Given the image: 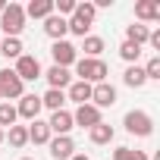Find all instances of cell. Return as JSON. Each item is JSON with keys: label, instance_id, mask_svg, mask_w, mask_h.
I'll list each match as a JSON object with an SVG mask.
<instances>
[{"label": "cell", "instance_id": "1", "mask_svg": "<svg viewBox=\"0 0 160 160\" xmlns=\"http://www.w3.org/2000/svg\"><path fill=\"white\" fill-rule=\"evenodd\" d=\"M75 75H78V82L101 85V82H107L110 66H107L104 60H88V57H78V60H75Z\"/></svg>", "mask_w": 160, "mask_h": 160}, {"label": "cell", "instance_id": "2", "mask_svg": "<svg viewBox=\"0 0 160 160\" xmlns=\"http://www.w3.org/2000/svg\"><path fill=\"white\" fill-rule=\"evenodd\" d=\"M0 28H3L7 38H19L25 28V10L22 3H7L3 13H0Z\"/></svg>", "mask_w": 160, "mask_h": 160}, {"label": "cell", "instance_id": "3", "mask_svg": "<svg viewBox=\"0 0 160 160\" xmlns=\"http://www.w3.org/2000/svg\"><path fill=\"white\" fill-rule=\"evenodd\" d=\"M122 126H126V132L135 135V138H151V135H154V119H151V113H144V110H129V113L122 116Z\"/></svg>", "mask_w": 160, "mask_h": 160}, {"label": "cell", "instance_id": "4", "mask_svg": "<svg viewBox=\"0 0 160 160\" xmlns=\"http://www.w3.org/2000/svg\"><path fill=\"white\" fill-rule=\"evenodd\" d=\"M25 94V85H22V78L7 66V69H0V98H3L7 104L10 101H19Z\"/></svg>", "mask_w": 160, "mask_h": 160}, {"label": "cell", "instance_id": "5", "mask_svg": "<svg viewBox=\"0 0 160 160\" xmlns=\"http://www.w3.org/2000/svg\"><path fill=\"white\" fill-rule=\"evenodd\" d=\"M13 72L22 78V85L25 82H38V78L44 75V69H41V63H38V57H32V53H22L19 60H16V66H13Z\"/></svg>", "mask_w": 160, "mask_h": 160}, {"label": "cell", "instance_id": "6", "mask_svg": "<svg viewBox=\"0 0 160 160\" xmlns=\"http://www.w3.org/2000/svg\"><path fill=\"white\" fill-rule=\"evenodd\" d=\"M50 57H53V66L69 69V66H75V60H78V47H75L72 41H53Z\"/></svg>", "mask_w": 160, "mask_h": 160}, {"label": "cell", "instance_id": "7", "mask_svg": "<svg viewBox=\"0 0 160 160\" xmlns=\"http://www.w3.org/2000/svg\"><path fill=\"white\" fill-rule=\"evenodd\" d=\"M98 122H104V116H101V110H98L94 104H82V107H75V113H72V126L94 129Z\"/></svg>", "mask_w": 160, "mask_h": 160}, {"label": "cell", "instance_id": "8", "mask_svg": "<svg viewBox=\"0 0 160 160\" xmlns=\"http://www.w3.org/2000/svg\"><path fill=\"white\" fill-rule=\"evenodd\" d=\"M116 101H119V94H116V88H113L110 82H101V85H94V88H91V104H94L98 110L113 107Z\"/></svg>", "mask_w": 160, "mask_h": 160}, {"label": "cell", "instance_id": "9", "mask_svg": "<svg viewBox=\"0 0 160 160\" xmlns=\"http://www.w3.org/2000/svg\"><path fill=\"white\" fill-rule=\"evenodd\" d=\"M41 94H22L19 98V104H16V113H19V119H38L41 116Z\"/></svg>", "mask_w": 160, "mask_h": 160}, {"label": "cell", "instance_id": "10", "mask_svg": "<svg viewBox=\"0 0 160 160\" xmlns=\"http://www.w3.org/2000/svg\"><path fill=\"white\" fill-rule=\"evenodd\" d=\"M47 148H50V157H53V160H69V157L75 154V141H72L69 135H53V138L47 141Z\"/></svg>", "mask_w": 160, "mask_h": 160}, {"label": "cell", "instance_id": "11", "mask_svg": "<svg viewBox=\"0 0 160 160\" xmlns=\"http://www.w3.org/2000/svg\"><path fill=\"white\" fill-rule=\"evenodd\" d=\"M41 78H47V85H50V88H57V91H66V88L72 85V72H69V69H63V66H50Z\"/></svg>", "mask_w": 160, "mask_h": 160}, {"label": "cell", "instance_id": "12", "mask_svg": "<svg viewBox=\"0 0 160 160\" xmlns=\"http://www.w3.org/2000/svg\"><path fill=\"white\" fill-rule=\"evenodd\" d=\"M160 19V0H138L135 3V22H157Z\"/></svg>", "mask_w": 160, "mask_h": 160}, {"label": "cell", "instance_id": "13", "mask_svg": "<svg viewBox=\"0 0 160 160\" xmlns=\"http://www.w3.org/2000/svg\"><path fill=\"white\" fill-rule=\"evenodd\" d=\"M44 35H47L50 41H66V35H69L66 19H63V16H57V13H50V16L44 19Z\"/></svg>", "mask_w": 160, "mask_h": 160}, {"label": "cell", "instance_id": "14", "mask_svg": "<svg viewBox=\"0 0 160 160\" xmlns=\"http://www.w3.org/2000/svg\"><path fill=\"white\" fill-rule=\"evenodd\" d=\"M47 126H50V135H69V132H72V113L63 107V110L50 113Z\"/></svg>", "mask_w": 160, "mask_h": 160}, {"label": "cell", "instance_id": "15", "mask_svg": "<svg viewBox=\"0 0 160 160\" xmlns=\"http://www.w3.org/2000/svg\"><path fill=\"white\" fill-rule=\"evenodd\" d=\"M91 88H94V85L78 82V78H75V82L66 88V101H72V104H78V107H82V104H91Z\"/></svg>", "mask_w": 160, "mask_h": 160}, {"label": "cell", "instance_id": "16", "mask_svg": "<svg viewBox=\"0 0 160 160\" xmlns=\"http://www.w3.org/2000/svg\"><path fill=\"white\" fill-rule=\"evenodd\" d=\"M53 135H50V126L44 122V119H32V126H28V141L32 144H47Z\"/></svg>", "mask_w": 160, "mask_h": 160}, {"label": "cell", "instance_id": "17", "mask_svg": "<svg viewBox=\"0 0 160 160\" xmlns=\"http://www.w3.org/2000/svg\"><path fill=\"white\" fill-rule=\"evenodd\" d=\"M22 10H25V19H47L53 13V0H32Z\"/></svg>", "mask_w": 160, "mask_h": 160}, {"label": "cell", "instance_id": "18", "mask_svg": "<svg viewBox=\"0 0 160 160\" xmlns=\"http://www.w3.org/2000/svg\"><path fill=\"white\" fill-rule=\"evenodd\" d=\"M104 38L101 35H88V38H82V47H78V50H85V57L88 60H101V53H104Z\"/></svg>", "mask_w": 160, "mask_h": 160}, {"label": "cell", "instance_id": "19", "mask_svg": "<svg viewBox=\"0 0 160 160\" xmlns=\"http://www.w3.org/2000/svg\"><path fill=\"white\" fill-rule=\"evenodd\" d=\"M148 35H151V25H141V22H132V25H126V41H129V44H138V47H144V44H148Z\"/></svg>", "mask_w": 160, "mask_h": 160}, {"label": "cell", "instance_id": "20", "mask_svg": "<svg viewBox=\"0 0 160 160\" xmlns=\"http://www.w3.org/2000/svg\"><path fill=\"white\" fill-rule=\"evenodd\" d=\"M41 107H47L50 113L63 110V107H66V91H57V88H47V91L41 94Z\"/></svg>", "mask_w": 160, "mask_h": 160}, {"label": "cell", "instance_id": "21", "mask_svg": "<svg viewBox=\"0 0 160 160\" xmlns=\"http://www.w3.org/2000/svg\"><path fill=\"white\" fill-rule=\"evenodd\" d=\"M113 135H116V129H113L110 122H98L94 129H88L91 144H110V141H113Z\"/></svg>", "mask_w": 160, "mask_h": 160}, {"label": "cell", "instance_id": "22", "mask_svg": "<svg viewBox=\"0 0 160 160\" xmlns=\"http://www.w3.org/2000/svg\"><path fill=\"white\" fill-rule=\"evenodd\" d=\"M122 85L126 88H144L148 85V78H144V69L141 66H126V72H122Z\"/></svg>", "mask_w": 160, "mask_h": 160}, {"label": "cell", "instance_id": "23", "mask_svg": "<svg viewBox=\"0 0 160 160\" xmlns=\"http://www.w3.org/2000/svg\"><path fill=\"white\" fill-rule=\"evenodd\" d=\"M3 141H10V148H25L28 144V126H10V132L3 135Z\"/></svg>", "mask_w": 160, "mask_h": 160}, {"label": "cell", "instance_id": "24", "mask_svg": "<svg viewBox=\"0 0 160 160\" xmlns=\"http://www.w3.org/2000/svg\"><path fill=\"white\" fill-rule=\"evenodd\" d=\"M22 50H25V47H22L19 38H3V41H0V53H3L7 60H19Z\"/></svg>", "mask_w": 160, "mask_h": 160}, {"label": "cell", "instance_id": "25", "mask_svg": "<svg viewBox=\"0 0 160 160\" xmlns=\"http://www.w3.org/2000/svg\"><path fill=\"white\" fill-rule=\"evenodd\" d=\"M78 22H85V25H94V16H98V10H94V3L91 0H85V3H75V13H72Z\"/></svg>", "mask_w": 160, "mask_h": 160}, {"label": "cell", "instance_id": "26", "mask_svg": "<svg viewBox=\"0 0 160 160\" xmlns=\"http://www.w3.org/2000/svg\"><path fill=\"white\" fill-rule=\"evenodd\" d=\"M119 57H122L129 66H138V60H141V47H138V44L122 41V44H119Z\"/></svg>", "mask_w": 160, "mask_h": 160}, {"label": "cell", "instance_id": "27", "mask_svg": "<svg viewBox=\"0 0 160 160\" xmlns=\"http://www.w3.org/2000/svg\"><path fill=\"white\" fill-rule=\"evenodd\" d=\"M19 113H16V104H7V101H0V129H7V126H16Z\"/></svg>", "mask_w": 160, "mask_h": 160}, {"label": "cell", "instance_id": "28", "mask_svg": "<svg viewBox=\"0 0 160 160\" xmlns=\"http://www.w3.org/2000/svg\"><path fill=\"white\" fill-rule=\"evenodd\" d=\"M113 160H151V157H148L144 151H135V148H126V144H122V148L113 151Z\"/></svg>", "mask_w": 160, "mask_h": 160}, {"label": "cell", "instance_id": "29", "mask_svg": "<svg viewBox=\"0 0 160 160\" xmlns=\"http://www.w3.org/2000/svg\"><path fill=\"white\" fill-rule=\"evenodd\" d=\"M141 69H144V78H148V82H160V57H157V53H154Z\"/></svg>", "mask_w": 160, "mask_h": 160}, {"label": "cell", "instance_id": "30", "mask_svg": "<svg viewBox=\"0 0 160 160\" xmlns=\"http://www.w3.org/2000/svg\"><path fill=\"white\" fill-rule=\"evenodd\" d=\"M75 3H78V0H53V13L66 19V16H72V13H75Z\"/></svg>", "mask_w": 160, "mask_h": 160}, {"label": "cell", "instance_id": "31", "mask_svg": "<svg viewBox=\"0 0 160 160\" xmlns=\"http://www.w3.org/2000/svg\"><path fill=\"white\" fill-rule=\"evenodd\" d=\"M69 160H88V154H78V151H75V154H72Z\"/></svg>", "mask_w": 160, "mask_h": 160}, {"label": "cell", "instance_id": "32", "mask_svg": "<svg viewBox=\"0 0 160 160\" xmlns=\"http://www.w3.org/2000/svg\"><path fill=\"white\" fill-rule=\"evenodd\" d=\"M3 7H7V0H0V13H3Z\"/></svg>", "mask_w": 160, "mask_h": 160}, {"label": "cell", "instance_id": "33", "mask_svg": "<svg viewBox=\"0 0 160 160\" xmlns=\"http://www.w3.org/2000/svg\"><path fill=\"white\" fill-rule=\"evenodd\" d=\"M3 135H7V132H3V129H0V144H3Z\"/></svg>", "mask_w": 160, "mask_h": 160}, {"label": "cell", "instance_id": "34", "mask_svg": "<svg viewBox=\"0 0 160 160\" xmlns=\"http://www.w3.org/2000/svg\"><path fill=\"white\" fill-rule=\"evenodd\" d=\"M19 160H35V157H19Z\"/></svg>", "mask_w": 160, "mask_h": 160}, {"label": "cell", "instance_id": "35", "mask_svg": "<svg viewBox=\"0 0 160 160\" xmlns=\"http://www.w3.org/2000/svg\"><path fill=\"white\" fill-rule=\"evenodd\" d=\"M0 101H3V98H0Z\"/></svg>", "mask_w": 160, "mask_h": 160}]
</instances>
